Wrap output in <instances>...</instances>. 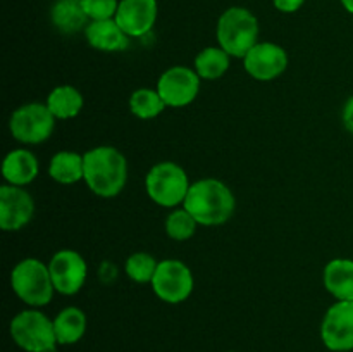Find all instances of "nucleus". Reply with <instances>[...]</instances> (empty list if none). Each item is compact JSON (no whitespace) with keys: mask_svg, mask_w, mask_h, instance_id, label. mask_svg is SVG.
Masks as SVG:
<instances>
[{"mask_svg":"<svg viewBox=\"0 0 353 352\" xmlns=\"http://www.w3.org/2000/svg\"><path fill=\"white\" fill-rule=\"evenodd\" d=\"M183 207L200 226H221L233 217L236 199L230 186L217 178H202L192 183Z\"/></svg>","mask_w":353,"mask_h":352,"instance_id":"obj_1","label":"nucleus"},{"mask_svg":"<svg viewBox=\"0 0 353 352\" xmlns=\"http://www.w3.org/2000/svg\"><path fill=\"white\" fill-rule=\"evenodd\" d=\"M85 178L83 182L102 199L119 195L128 182V161L119 148L112 145H99L83 154Z\"/></svg>","mask_w":353,"mask_h":352,"instance_id":"obj_2","label":"nucleus"},{"mask_svg":"<svg viewBox=\"0 0 353 352\" xmlns=\"http://www.w3.org/2000/svg\"><path fill=\"white\" fill-rule=\"evenodd\" d=\"M259 19L247 7H230L217 19V45L231 57L243 59L259 43Z\"/></svg>","mask_w":353,"mask_h":352,"instance_id":"obj_3","label":"nucleus"},{"mask_svg":"<svg viewBox=\"0 0 353 352\" xmlns=\"http://www.w3.org/2000/svg\"><path fill=\"white\" fill-rule=\"evenodd\" d=\"M10 286L21 302L37 309L50 304L55 293L48 264L37 257L21 259L14 266L10 271Z\"/></svg>","mask_w":353,"mask_h":352,"instance_id":"obj_4","label":"nucleus"},{"mask_svg":"<svg viewBox=\"0 0 353 352\" xmlns=\"http://www.w3.org/2000/svg\"><path fill=\"white\" fill-rule=\"evenodd\" d=\"M192 186L188 175L172 161H161L148 169L145 176V190L148 199L165 209L183 206Z\"/></svg>","mask_w":353,"mask_h":352,"instance_id":"obj_5","label":"nucleus"},{"mask_svg":"<svg viewBox=\"0 0 353 352\" xmlns=\"http://www.w3.org/2000/svg\"><path fill=\"white\" fill-rule=\"evenodd\" d=\"M9 333L14 344L24 352H55L57 337L54 320L37 307H30L10 320Z\"/></svg>","mask_w":353,"mask_h":352,"instance_id":"obj_6","label":"nucleus"},{"mask_svg":"<svg viewBox=\"0 0 353 352\" xmlns=\"http://www.w3.org/2000/svg\"><path fill=\"white\" fill-rule=\"evenodd\" d=\"M55 117L41 102H28L17 107L9 119V131L14 140L23 145H40L52 137Z\"/></svg>","mask_w":353,"mask_h":352,"instance_id":"obj_7","label":"nucleus"},{"mask_svg":"<svg viewBox=\"0 0 353 352\" xmlns=\"http://www.w3.org/2000/svg\"><path fill=\"white\" fill-rule=\"evenodd\" d=\"M152 290L165 304H181L195 289L192 269L179 259L159 261L157 271L152 280Z\"/></svg>","mask_w":353,"mask_h":352,"instance_id":"obj_8","label":"nucleus"},{"mask_svg":"<svg viewBox=\"0 0 353 352\" xmlns=\"http://www.w3.org/2000/svg\"><path fill=\"white\" fill-rule=\"evenodd\" d=\"M202 78L188 66H171L165 69L157 81V92L168 107L181 109L190 106L200 93Z\"/></svg>","mask_w":353,"mask_h":352,"instance_id":"obj_9","label":"nucleus"},{"mask_svg":"<svg viewBox=\"0 0 353 352\" xmlns=\"http://www.w3.org/2000/svg\"><path fill=\"white\" fill-rule=\"evenodd\" d=\"M321 340L331 352L353 351V300H336L321 323Z\"/></svg>","mask_w":353,"mask_h":352,"instance_id":"obj_10","label":"nucleus"},{"mask_svg":"<svg viewBox=\"0 0 353 352\" xmlns=\"http://www.w3.org/2000/svg\"><path fill=\"white\" fill-rule=\"evenodd\" d=\"M48 271H50L55 292L61 295H76L85 286L88 264L79 252L62 248L52 255L48 262Z\"/></svg>","mask_w":353,"mask_h":352,"instance_id":"obj_11","label":"nucleus"},{"mask_svg":"<svg viewBox=\"0 0 353 352\" xmlns=\"http://www.w3.org/2000/svg\"><path fill=\"white\" fill-rule=\"evenodd\" d=\"M243 68L257 81H272L288 69V52L274 41H259L243 59Z\"/></svg>","mask_w":353,"mask_h":352,"instance_id":"obj_12","label":"nucleus"},{"mask_svg":"<svg viewBox=\"0 0 353 352\" xmlns=\"http://www.w3.org/2000/svg\"><path fill=\"white\" fill-rule=\"evenodd\" d=\"M34 200L24 186L3 183L0 188V228L3 231H19L33 219Z\"/></svg>","mask_w":353,"mask_h":352,"instance_id":"obj_13","label":"nucleus"},{"mask_svg":"<svg viewBox=\"0 0 353 352\" xmlns=\"http://www.w3.org/2000/svg\"><path fill=\"white\" fill-rule=\"evenodd\" d=\"M157 16V0H119L114 19L128 37L141 38L154 30Z\"/></svg>","mask_w":353,"mask_h":352,"instance_id":"obj_14","label":"nucleus"},{"mask_svg":"<svg viewBox=\"0 0 353 352\" xmlns=\"http://www.w3.org/2000/svg\"><path fill=\"white\" fill-rule=\"evenodd\" d=\"M85 33L86 41L92 48L99 52H123L130 47V37L117 24L116 19L90 21Z\"/></svg>","mask_w":353,"mask_h":352,"instance_id":"obj_15","label":"nucleus"},{"mask_svg":"<svg viewBox=\"0 0 353 352\" xmlns=\"http://www.w3.org/2000/svg\"><path fill=\"white\" fill-rule=\"evenodd\" d=\"M40 162L28 148H14L3 157L2 176L7 185L26 186L37 179Z\"/></svg>","mask_w":353,"mask_h":352,"instance_id":"obj_16","label":"nucleus"},{"mask_svg":"<svg viewBox=\"0 0 353 352\" xmlns=\"http://www.w3.org/2000/svg\"><path fill=\"white\" fill-rule=\"evenodd\" d=\"M323 283L336 300H353V259L336 257L324 266Z\"/></svg>","mask_w":353,"mask_h":352,"instance_id":"obj_17","label":"nucleus"},{"mask_svg":"<svg viewBox=\"0 0 353 352\" xmlns=\"http://www.w3.org/2000/svg\"><path fill=\"white\" fill-rule=\"evenodd\" d=\"M50 21L64 35H76L79 31H85L90 23L81 0H55L50 9Z\"/></svg>","mask_w":353,"mask_h":352,"instance_id":"obj_18","label":"nucleus"},{"mask_svg":"<svg viewBox=\"0 0 353 352\" xmlns=\"http://www.w3.org/2000/svg\"><path fill=\"white\" fill-rule=\"evenodd\" d=\"M48 176L61 185H74L85 178V159L74 150H59L48 162Z\"/></svg>","mask_w":353,"mask_h":352,"instance_id":"obj_19","label":"nucleus"},{"mask_svg":"<svg viewBox=\"0 0 353 352\" xmlns=\"http://www.w3.org/2000/svg\"><path fill=\"white\" fill-rule=\"evenodd\" d=\"M86 314L76 306H68L54 317V330L59 345L78 344L86 333Z\"/></svg>","mask_w":353,"mask_h":352,"instance_id":"obj_20","label":"nucleus"},{"mask_svg":"<svg viewBox=\"0 0 353 352\" xmlns=\"http://www.w3.org/2000/svg\"><path fill=\"white\" fill-rule=\"evenodd\" d=\"M55 119H74L85 107L83 93L72 85H59L48 93L45 100Z\"/></svg>","mask_w":353,"mask_h":352,"instance_id":"obj_21","label":"nucleus"},{"mask_svg":"<svg viewBox=\"0 0 353 352\" xmlns=\"http://www.w3.org/2000/svg\"><path fill=\"white\" fill-rule=\"evenodd\" d=\"M231 64V55L217 45V47H205L196 54L193 69L196 75L207 81L221 79L228 72Z\"/></svg>","mask_w":353,"mask_h":352,"instance_id":"obj_22","label":"nucleus"},{"mask_svg":"<svg viewBox=\"0 0 353 352\" xmlns=\"http://www.w3.org/2000/svg\"><path fill=\"white\" fill-rule=\"evenodd\" d=\"M165 102L159 95L157 88H138L130 97V110L138 119H155L165 109Z\"/></svg>","mask_w":353,"mask_h":352,"instance_id":"obj_23","label":"nucleus"},{"mask_svg":"<svg viewBox=\"0 0 353 352\" xmlns=\"http://www.w3.org/2000/svg\"><path fill=\"white\" fill-rule=\"evenodd\" d=\"M165 233L171 240L176 242H185L190 240L193 235L196 233V228H199V223H196L195 217L185 209V207H176L165 217Z\"/></svg>","mask_w":353,"mask_h":352,"instance_id":"obj_24","label":"nucleus"},{"mask_svg":"<svg viewBox=\"0 0 353 352\" xmlns=\"http://www.w3.org/2000/svg\"><path fill=\"white\" fill-rule=\"evenodd\" d=\"M159 261L148 252H134L130 257L126 259V266H124V271H126L128 278L134 283H152L154 280L155 271H157Z\"/></svg>","mask_w":353,"mask_h":352,"instance_id":"obj_25","label":"nucleus"},{"mask_svg":"<svg viewBox=\"0 0 353 352\" xmlns=\"http://www.w3.org/2000/svg\"><path fill=\"white\" fill-rule=\"evenodd\" d=\"M81 6L90 21L114 19L119 0H81Z\"/></svg>","mask_w":353,"mask_h":352,"instance_id":"obj_26","label":"nucleus"},{"mask_svg":"<svg viewBox=\"0 0 353 352\" xmlns=\"http://www.w3.org/2000/svg\"><path fill=\"white\" fill-rule=\"evenodd\" d=\"M305 3V0H272V6L283 14H293L300 10Z\"/></svg>","mask_w":353,"mask_h":352,"instance_id":"obj_27","label":"nucleus"},{"mask_svg":"<svg viewBox=\"0 0 353 352\" xmlns=\"http://www.w3.org/2000/svg\"><path fill=\"white\" fill-rule=\"evenodd\" d=\"M341 121L348 133L353 135V95L345 102L343 110H341Z\"/></svg>","mask_w":353,"mask_h":352,"instance_id":"obj_28","label":"nucleus"},{"mask_svg":"<svg viewBox=\"0 0 353 352\" xmlns=\"http://www.w3.org/2000/svg\"><path fill=\"white\" fill-rule=\"evenodd\" d=\"M340 2H341V6H343V9L353 16V0H340Z\"/></svg>","mask_w":353,"mask_h":352,"instance_id":"obj_29","label":"nucleus"},{"mask_svg":"<svg viewBox=\"0 0 353 352\" xmlns=\"http://www.w3.org/2000/svg\"><path fill=\"white\" fill-rule=\"evenodd\" d=\"M230 352H234V351H230Z\"/></svg>","mask_w":353,"mask_h":352,"instance_id":"obj_30","label":"nucleus"}]
</instances>
